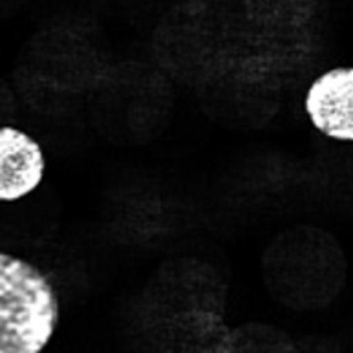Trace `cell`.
<instances>
[{
	"instance_id": "cell-3",
	"label": "cell",
	"mask_w": 353,
	"mask_h": 353,
	"mask_svg": "<svg viewBox=\"0 0 353 353\" xmlns=\"http://www.w3.org/2000/svg\"><path fill=\"white\" fill-rule=\"evenodd\" d=\"M304 112L322 136L353 143V66L319 75L304 95Z\"/></svg>"
},
{
	"instance_id": "cell-4",
	"label": "cell",
	"mask_w": 353,
	"mask_h": 353,
	"mask_svg": "<svg viewBox=\"0 0 353 353\" xmlns=\"http://www.w3.org/2000/svg\"><path fill=\"white\" fill-rule=\"evenodd\" d=\"M46 174L41 143L19 127L0 128V201L15 203L39 189Z\"/></svg>"
},
{
	"instance_id": "cell-2",
	"label": "cell",
	"mask_w": 353,
	"mask_h": 353,
	"mask_svg": "<svg viewBox=\"0 0 353 353\" xmlns=\"http://www.w3.org/2000/svg\"><path fill=\"white\" fill-rule=\"evenodd\" d=\"M316 234L310 227L280 232L262 256L264 285L274 302L288 310L315 307L322 291L324 256L315 248Z\"/></svg>"
},
{
	"instance_id": "cell-1",
	"label": "cell",
	"mask_w": 353,
	"mask_h": 353,
	"mask_svg": "<svg viewBox=\"0 0 353 353\" xmlns=\"http://www.w3.org/2000/svg\"><path fill=\"white\" fill-rule=\"evenodd\" d=\"M61 321L57 291L26 259L0 253V353H41Z\"/></svg>"
}]
</instances>
